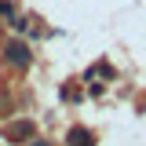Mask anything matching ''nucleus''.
<instances>
[{"label":"nucleus","mask_w":146,"mask_h":146,"mask_svg":"<svg viewBox=\"0 0 146 146\" xmlns=\"http://www.w3.org/2000/svg\"><path fill=\"white\" fill-rule=\"evenodd\" d=\"M4 58H7V66L26 70V66L33 62V51H29V44H22V40H7V44H4Z\"/></svg>","instance_id":"nucleus-1"},{"label":"nucleus","mask_w":146,"mask_h":146,"mask_svg":"<svg viewBox=\"0 0 146 146\" xmlns=\"http://www.w3.org/2000/svg\"><path fill=\"white\" fill-rule=\"evenodd\" d=\"M66 146H95V135H91L88 128H70V131H66Z\"/></svg>","instance_id":"nucleus-2"},{"label":"nucleus","mask_w":146,"mask_h":146,"mask_svg":"<svg viewBox=\"0 0 146 146\" xmlns=\"http://www.w3.org/2000/svg\"><path fill=\"white\" fill-rule=\"evenodd\" d=\"M7 139H11V143H18V139H33V124H29V121L11 124V128H7Z\"/></svg>","instance_id":"nucleus-3"},{"label":"nucleus","mask_w":146,"mask_h":146,"mask_svg":"<svg viewBox=\"0 0 146 146\" xmlns=\"http://www.w3.org/2000/svg\"><path fill=\"white\" fill-rule=\"evenodd\" d=\"M11 29H15V33H26V29H29V18L15 15V18H11Z\"/></svg>","instance_id":"nucleus-4"},{"label":"nucleus","mask_w":146,"mask_h":146,"mask_svg":"<svg viewBox=\"0 0 146 146\" xmlns=\"http://www.w3.org/2000/svg\"><path fill=\"white\" fill-rule=\"evenodd\" d=\"M26 146H51V143H44V139H29Z\"/></svg>","instance_id":"nucleus-5"}]
</instances>
